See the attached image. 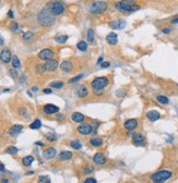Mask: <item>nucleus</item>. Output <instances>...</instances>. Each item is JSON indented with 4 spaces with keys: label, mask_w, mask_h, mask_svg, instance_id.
Listing matches in <instances>:
<instances>
[{
    "label": "nucleus",
    "mask_w": 178,
    "mask_h": 183,
    "mask_svg": "<svg viewBox=\"0 0 178 183\" xmlns=\"http://www.w3.org/2000/svg\"><path fill=\"white\" fill-rule=\"evenodd\" d=\"M84 183H97V181L95 178H87V179H85Z\"/></svg>",
    "instance_id": "obj_43"
},
{
    "label": "nucleus",
    "mask_w": 178,
    "mask_h": 183,
    "mask_svg": "<svg viewBox=\"0 0 178 183\" xmlns=\"http://www.w3.org/2000/svg\"><path fill=\"white\" fill-rule=\"evenodd\" d=\"M50 178L48 176H41L38 178V183H50Z\"/></svg>",
    "instance_id": "obj_37"
},
{
    "label": "nucleus",
    "mask_w": 178,
    "mask_h": 183,
    "mask_svg": "<svg viewBox=\"0 0 178 183\" xmlns=\"http://www.w3.org/2000/svg\"><path fill=\"white\" fill-rule=\"evenodd\" d=\"M173 31V28L171 26H167V27H164L162 30V32H163V34H169V33L172 32Z\"/></svg>",
    "instance_id": "obj_42"
},
{
    "label": "nucleus",
    "mask_w": 178,
    "mask_h": 183,
    "mask_svg": "<svg viewBox=\"0 0 178 183\" xmlns=\"http://www.w3.org/2000/svg\"><path fill=\"white\" fill-rule=\"evenodd\" d=\"M132 142L135 143V145H144L146 139L141 133H133L132 134Z\"/></svg>",
    "instance_id": "obj_16"
},
{
    "label": "nucleus",
    "mask_w": 178,
    "mask_h": 183,
    "mask_svg": "<svg viewBox=\"0 0 178 183\" xmlns=\"http://www.w3.org/2000/svg\"><path fill=\"white\" fill-rule=\"evenodd\" d=\"M146 118L149 119L151 122H155V121H157L158 119L161 118V114L156 110H151V111H149L146 113Z\"/></svg>",
    "instance_id": "obj_19"
},
{
    "label": "nucleus",
    "mask_w": 178,
    "mask_h": 183,
    "mask_svg": "<svg viewBox=\"0 0 178 183\" xmlns=\"http://www.w3.org/2000/svg\"><path fill=\"white\" fill-rule=\"evenodd\" d=\"M127 25V23L125 20H114L109 23V26L113 30H123Z\"/></svg>",
    "instance_id": "obj_11"
},
{
    "label": "nucleus",
    "mask_w": 178,
    "mask_h": 183,
    "mask_svg": "<svg viewBox=\"0 0 178 183\" xmlns=\"http://www.w3.org/2000/svg\"><path fill=\"white\" fill-rule=\"evenodd\" d=\"M9 73H10L11 77H12V79H14V80L18 77V73H16V71L14 70V68H13V69H10V70H9Z\"/></svg>",
    "instance_id": "obj_41"
},
{
    "label": "nucleus",
    "mask_w": 178,
    "mask_h": 183,
    "mask_svg": "<svg viewBox=\"0 0 178 183\" xmlns=\"http://www.w3.org/2000/svg\"><path fill=\"white\" fill-rule=\"evenodd\" d=\"M41 126H42V122H41V120H38V119H36L33 123L30 124V128L32 130H37V129H39Z\"/></svg>",
    "instance_id": "obj_31"
},
{
    "label": "nucleus",
    "mask_w": 178,
    "mask_h": 183,
    "mask_svg": "<svg viewBox=\"0 0 178 183\" xmlns=\"http://www.w3.org/2000/svg\"><path fill=\"white\" fill-rule=\"evenodd\" d=\"M93 171H94V168L92 167H87L84 169V173H92Z\"/></svg>",
    "instance_id": "obj_44"
},
{
    "label": "nucleus",
    "mask_w": 178,
    "mask_h": 183,
    "mask_svg": "<svg viewBox=\"0 0 178 183\" xmlns=\"http://www.w3.org/2000/svg\"><path fill=\"white\" fill-rule=\"evenodd\" d=\"M46 139H47L49 142H55V141L57 140V136H56L54 133H48V134L46 135Z\"/></svg>",
    "instance_id": "obj_40"
},
{
    "label": "nucleus",
    "mask_w": 178,
    "mask_h": 183,
    "mask_svg": "<svg viewBox=\"0 0 178 183\" xmlns=\"http://www.w3.org/2000/svg\"><path fill=\"white\" fill-rule=\"evenodd\" d=\"M60 69L64 71V72H66V73H69V72L73 69V65H72L71 61L66 60V61H64V62L60 65Z\"/></svg>",
    "instance_id": "obj_21"
},
{
    "label": "nucleus",
    "mask_w": 178,
    "mask_h": 183,
    "mask_svg": "<svg viewBox=\"0 0 178 183\" xmlns=\"http://www.w3.org/2000/svg\"><path fill=\"white\" fill-rule=\"evenodd\" d=\"M90 144L95 146V147H99V146L103 145V140L99 139V137H92L90 140Z\"/></svg>",
    "instance_id": "obj_25"
},
{
    "label": "nucleus",
    "mask_w": 178,
    "mask_h": 183,
    "mask_svg": "<svg viewBox=\"0 0 178 183\" xmlns=\"http://www.w3.org/2000/svg\"><path fill=\"white\" fill-rule=\"evenodd\" d=\"M58 61L55 59H51V60H48V61H46V63H45V67H46V70L47 71H50V72H53V71H56L58 69Z\"/></svg>",
    "instance_id": "obj_15"
},
{
    "label": "nucleus",
    "mask_w": 178,
    "mask_h": 183,
    "mask_svg": "<svg viewBox=\"0 0 178 183\" xmlns=\"http://www.w3.org/2000/svg\"><path fill=\"white\" fill-rule=\"evenodd\" d=\"M35 144H36V145H37V146H44V144H43V143H42V142H36Z\"/></svg>",
    "instance_id": "obj_51"
},
{
    "label": "nucleus",
    "mask_w": 178,
    "mask_h": 183,
    "mask_svg": "<svg viewBox=\"0 0 178 183\" xmlns=\"http://www.w3.org/2000/svg\"><path fill=\"white\" fill-rule=\"evenodd\" d=\"M50 86L54 87V88H61L64 86V82L61 81H54L50 83Z\"/></svg>",
    "instance_id": "obj_36"
},
{
    "label": "nucleus",
    "mask_w": 178,
    "mask_h": 183,
    "mask_svg": "<svg viewBox=\"0 0 178 183\" xmlns=\"http://www.w3.org/2000/svg\"><path fill=\"white\" fill-rule=\"evenodd\" d=\"M138 120L137 119H128V120H126L124 123V128L126 130H128V131H133L135 129L138 128Z\"/></svg>",
    "instance_id": "obj_8"
},
{
    "label": "nucleus",
    "mask_w": 178,
    "mask_h": 183,
    "mask_svg": "<svg viewBox=\"0 0 178 183\" xmlns=\"http://www.w3.org/2000/svg\"><path fill=\"white\" fill-rule=\"evenodd\" d=\"M101 67H102L103 69H106V68L109 67V62H102V65H101Z\"/></svg>",
    "instance_id": "obj_46"
},
{
    "label": "nucleus",
    "mask_w": 178,
    "mask_h": 183,
    "mask_svg": "<svg viewBox=\"0 0 178 183\" xmlns=\"http://www.w3.org/2000/svg\"><path fill=\"white\" fill-rule=\"evenodd\" d=\"M32 91L36 92V91H37V87H35V86H34V87H32Z\"/></svg>",
    "instance_id": "obj_53"
},
{
    "label": "nucleus",
    "mask_w": 178,
    "mask_h": 183,
    "mask_svg": "<svg viewBox=\"0 0 178 183\" xmlns=\"http://www.w3.org/2000/svg\"><path fill=\"white\" fill-rule=\"evenodd\" d=\"M59 158L61 160H70L71 158H72V153L69 151H64L60 153L59 155Z\"/></svg>",
    "instance_id": "obj_23"
},
{
    "label": "nucleus",
    "mask_w": 178,
    "mask_h": 183,
    "mask_svg": "<svg viewBox=\"0 0 178 183\" xmlns=\"http://www.w3.org/2000/svg\"><path fill=\"white\" fill-rule=\"evenodd\" d=\"M46 8H47L55 16L62 14L64 11H65V5H64L61 1H57V0L48 2V5H47Z\"/></svg>",
    "instance_id": "obj_5"
},
{
    "label": "nucleus",
    "mask_w": 178,
    "mask_h": 183,
    "mask_svg": "<svg viewBox=\"0 0 178 183\" xmlns=\"http://www.w3.org/2000/svg\"><path fill=\"white\" fill-rule=\"evenodd\" d=\"M74 93H76V95L79 98H85L89 95V89H87V87L85 85H79L76 87Z\"/></svg>",
    "instance_id": "obj_13"
},
{
    "label": "nucleus",
    "mask_w": 178,
    "mask_h": 183,
    "mask_svg": "<svg viewBox=\"0 0 178 183\" xmlns=\"http://www.w3.org/2000/svg\"><path fill=\"white\" fill-rule=\"evenodd\" d=\"M33 161H34V157L33 156H25L23 157V159H22V163L25 167H30L33 163Z\"/></svg>",
    "instance_id": "obj_24"
},
{
    "label": "nucleus",
    "mask_w": 178,
    "mask_h": 183,
    "mask_svg": "<svg viewBox=\"0 0 178 183\" xmlns=\"http://www.w3.org/2000/svg\"><path fill=\"white\" fill-rule=\"evenodd\" d=\"M12 67L14 69H18V68L21 67V62L18 58V56H12Z\"/></svg>",
    "instance_id": "obj_30"
},
{
    "label": "nucleus",
    "mask_w": 178,
    "mask_h": 183,
    "mask_svg": "<svg viewBox=\"0 0 178 183\" xmlns=\"http://www.w3.org/2000/svg\"><path fill=\"white\" fill-rule=\"evenodd\" d=\"M115 5L120 12H124V13H131V12H135L140 9V7L133 3L132 0H121V1L116 2Z\"/></svg>",
    "instance_id": "obj_3"
},
{
    "label": "nucleus",
    "mask_w": 178,
    "mask_h": 183,
    "mask_svg": "<svg viewBox=\"0 0 178 183\" xmlns=\"http://www.w3.org/2000/svg\"><path fill=\"white\" fill-rule=\"evenodd\" d=\"M23 130V125L21 124H16L13 126H11L10 130H9V134L12 135V136H16V135H19L22 132Z\"/></svg>",
    "instance_id": "obj_20"
},
{
    "label": "nucleus",
    "mask_w": 178,
    "mask_h": 183,
    "mask_svg": "<svg viewBox=\"0 0 178 183\" xmlns=\"http://www.w3.org/2000/svg\"><path fill=\"white\" fill-rule=\"evenodd\" d=\"M156 100L157 102H160V104H162V105H168V104H169L168 97L163 96V95H158V96L156 97Z\"/></svg>",
    "instance_id": "obj_27"
},
{
    "label": "nucleus",
    "mask_w": 178,
    "mask_h": 183,
    "mask_svg": "<svg viewBox=\"0 0 178 183\" xmlns=\"http://www.w3.org/2000/svg\"><path fill=\"white\" fill-rule=\"evenodd\" d=\"M0 60L5 63H9L12 60V54H11V51L9 49H3L0 52Z\"/></svg>",
    "instance_id": "obj_14"
},
{
    "label": "nucleus",
    "mask_w": 178,
    "mask_h": 183,
    "mask_svg": "<svg viewBox=\"0 0 178 183\" xmlns=\"http://www.w3.org/2000/svg\"><path fill=\"white\" fill-rule=\"evenodd\" d=\"M37 21L38 23L44 27H48L54 25L55 22H56V16L47 9V8H44L38 12L37 14Z\"/></svg>",
    "instance_id": "obj_1"
},
{
    "label": "nucleus",
    "mask_w": 178,
    "mask_h": 183,
    "mask_svg": "<svg viewBox=\"0 0 178 183\" xmlns=\"http://www.w3.org/2000/svg\"><path fill=\"white\" fill-rule=\"evenodd\" d=\"M33 36H34V34L32 32H25L22 35V38H23V40L27 42V40H31L33 38Z\"/></svg>",
    "instance_id": "obj_34"
},
{
    "label": "nucleus",
    "mask_w": 178,
    "mask_h": 183,
    "mask_svg": "<svg viewBox=\"0 0 178 183\" xmlns=\"http://www.w3.org/2000/svg\"><path fill=\"white\" fill-rule=\"evenodd\" d=\"M70 146L72 147V148H73V149L79 151V149H81V148H82V143L79 140H74V141H72V142L70 143Z\"/></svg>",
    "instance_id": "obj_26"
},
{
    "label": "nucleus",
    "mask_w": 178,
    "mask_h": 183,
    "mask_svg": "<svg viewBox=\"0 0 178 183\" xmlns=\"http://www.w3.org/2000/svg\"><path fill=\"white\" fill-rule=\"evenodd\" d=\"M101 62H103V57H99V58H98V60H97V65H99Z\"/></svg>",
    "instance_id": "obj_50"
},
{
    "label": "nucleus",
    "mask_w": 178,
    "mask_h": 183,
    "mask_svg": "<svg viewBox=\"0 0 178 183\" xmlns=\"http://www.w3.org/2000/svg\"><path fill=\"white\" fill-rule=\"evenodd\" d=\"M76 48L81 51H87V44L84 40H80L79 43L76 44Z\"/></svg>",
    "instance_id": "obj_28"
},
{
    "label": "nucleus",
    "mask_w": 178,
    "mask_h": 183,
    "mask_svg": "<svg viewBox=\"0 0 178 183\" xmlns=\"http://www.w3.org/2000/svg\"><path fill=\"white\" fill-rule=\"evenodd\" d=\"M107 2L106 1H103V0H97V1H94L92 2L91 5H90V12L92 14H102L104 13L106 9H107Z\"/></svg>",
    "instance_id": "obj_4"
},
{
    "label": "nucleus",
    "mask_w": 178,
    "mask_h": 183,
    "mask_svg": "<svg viewBox=\"0 0 178 183\" xmlns=\"http://www.w3.org/2000/svg\"><path fill=\"white\" fill-rule=\"evenodd\" d=\"M43 111L46 114H54V113L59 112V107H57L56 105H53V104H47L43 107Z\"/></svg>",
    "instance_id": "obj_9"
},
{
    "label": "nucleus",
    "mask_w": 178,
    "mask_h": 183,
    "mask_svg": "<svg viewBox=\"0 0 178 183\" xmlns=\"http://www.w3.org/2000/svg\"><path fill=\"white\" fill-rule=\"evenodd\" d=\"M109 84V80L106 76H97L91 82V87L94 91H103Z\"/></svg>",
    "instance_id": "obj_6"
},
{
    "label": "nucleus",
    "mask_w": 178,
    "mask_h": 183,
    "mask_svg": "<svg viewBox=\"0 0 178 183\" xmlns=\"http://www.w3.org/2000/svg\"><path fill=\"white\" fill-rule=\"evenodd\" d=\"M71 119H72V121H73V122H78V123H80V122H83V121H84L85 117L80 112H73L72 114H71Z\"/></svg>",
    "instance_id": "obj_22"
},
{
    "label": "nucleus",
    "mask_w": 178,
    "mask_h": 183,
    "mask_svg": "<svg viewBox=\"0 0 178 183\" xmlns=\"http://www.w3.org/2000/svg\"><path fill=\"white\" fill-rule=\"evenodd\" d=\"M56 154H57V151L55 149L54 147H48V148H46V149L43 151V156L44 158H46V159L54 158V157L56 156Z\"/></svg>",
    "instance_id": "obj_18"
},
{
    "label": "nucleus",
    "mask_w": 178,
    "mask_h": 183,
    "mask_svg": "<svg viewBox=\"0 0 178 183\" xmlns=\"http://www.w3.org/2000/svg\"><path fill=\"white\" fill-rule=\"evenodd\" d=\"M54 56H55V54L51 49L46 48V49H43V50L39 51L38 58L41 60H44V61H48V60L54 59Z\"/></svg>",
    "instance_id": "obj_7"
},
{
    "label": "nucleus",
    "mask_w": 178,
    "mask_h": 183,
    "mask_svg": "<svg viewBox=\"0 0 178 183\" xmlns=\"http://www.w3.org/2000/svg\"><path fill=\"white\" fill-rule=\"evenodd\" d=\"M0 1H1V0H0Z\"/></svg>",
    "instance_id": "obj_55"
},
{
    "label": "nucleus",
    "mask_w": 178,
    "mask_h": 183,
    "mask_svg": "<svg viewBox=\"0 0 178 183\" xmlns=\"http://www.w3.org/2000/svg\"><path fill=\"white\" fill-rule=\"evenodd\" d=\"M2 183H8V180H7V179H5V180L2 181Z\"/></svg>",
    "instance_id": "obj_54"
},
{
    "label": "nucleus",
    "mask_w": 178,
    "mask_h": 183,
    "mask_svg": "<svg viewBox=\"0 0 178 183\" xmlns=\"http://www.w3.org/2000/svg\"><path fill=\"white\" fill-rule=\"evenodd\" d=\"M87 40L90 43H93V40H94V30L93 28H89V31H87Z\"/></svg>",
    "instance_id": "obj_35"
},
{
    "label": "nucleus",
    "mask_w": 178,
    "mask_h": 183,
    "mask_svg": "<svg viewBox=\"0 0 178 183\" xmlns=\"http://www.w3.org/2000/svg\"><path fill=\"white\" fill-rule=\"evenodd\" d=\"M19 24L16 23V22H12L10 24V30L12 31L13 33H16V32H19Z\"/></svg>",
    "instance_id": "obj_39"
},
{
    "label": "nucleus",
    "mask_w": 178,
    "mask_h": 183,
    "mask_svg": "<svg viewBox=\"0 0 178 183\" xmlns=\"http://www.w3.org/2000/svg\"><path fill=\"white\" fill-rule=\"evenodd\" d=\"M46 70V67H45V65H36V72H37L38 74H43Z\"/></svg>",
    "instance_id": "obj_38"
},
{
    "label": "nucleus",
    "mask_w": 178,
    "mask_h": 183,
    "mask_svg": "<svg viewBox=\"0 0 178 183\" xmlns=\"http://www.w3.org/2000/svg\"><path fill=\"white\" fill-rule=\"evenodd\" d=\"M172 23L173 24H178V15L174 16L173 19H172Z\"/></svg>",
    "instance_id": "obj_45"
},
{
    "label": "nucleus",
    "mask_w": 178,
    "mask_h": 183,
    "mask_svg": "<svg viewBox=\"0 0 178 183\" xmlns=\"http://www.w3.org/2000/svg\"><path fill=\"white\" fill-rule=\"evenodd\" d=\"M67 39H68V36H67V35H57V36L55 37V40L58 44H65L66 42H67Z\"/></svg>",
    "instance_id": "obj_29"
},
{
    "label": "nucleus",
    "mask_w": 178,
    "mask_h": 183,
    "mask_svg": "<svg viewBox=\"0 0 178 183\" xmlns=\"http://www.w3.org/2000/svg\"><path fill=\"white\" fill-rule=\"evenodd\" d=\"M3 43H5V42H3V39L0 37V46H2V45H3Z\"/></svg>",
    "instance_id": "obj_52"
},
{
    "label": "nucleus",
    "mask_w": 178,
    "mask_h": 183,
    "mask_svg": "<svg viewBox=\"0 0 178 183\" xmlns=\"http://www.w3.org/2000/svg\"><path fill=\"white\" fill-rule=\"evenodd\" d=\"M106 42H107V44L110 45V46L116 45V44L118 43V36H117V34L114 32H110L107 36H106Z\"/></svg>",
    "instance_id": "obj_17"
},
{
    "label": "nucleus",
    "mask_w": 178,
    "mask_h": 183,
    "mask_svg": "<svg viewBox=\"0 0 178 183\" xmlns=\"http://www.w3.org/2000/svg\"><path fill=\"white\" fill-rule=\"evenodd\" d=\"M8 16H9V17H13V11L9 10V12H8Z\"/></svg>",
    "instance_id": "obj_48"
},
{
    "label": "nucleus",
    "mask_w": 178,
    "mask_h": 183,
    "mask_svg": "<svg viewBox=\"0 0 178 183\" xmlns=\"http://www.w3.org/2000/svg\"><path fill=\"white\" fill-rule=\"evenodd\" d=\"M83 74H79V75H76V76H73L72 79H70L69 81H68V83L69 84H74V83H78V82L80 81L81 79H83Z\"/></svg>",
    "instance_id": "obj_32"
},
{
    "label": "nucleus",
    "mask_w": 178,
    "mask_h": 183,
    "mask_svg": "<svg viewBox=\"0 0 178 183\" xmlns=\"http://www.w3.org/2000/svg\"><path fill=\"white\" fill-rule=\"evenodd\" d=\"M18 151H19V149H18L16 147H14V146H9V147L5 149V153H8V154H10V155H16V154H18Z\"/></svg>",
    "instance_id": "obj_33"
},
{
    "label": "nucleus",
    "mask_w": 178,
    "mask_h": 183,
    "mask_svg": "<svg viewBox=\"0 0 178 183\" xmlns=\"http://www.w3.org/2000/svg\"><path fill=\"white\" fill-rule=\"evenodd\" d=\"M44 93H45V94H51V93H53V92H51V89H50V88H45V89H44Z\"/></svg>",
    "instance_id": "obj_47"
},
{
    "label": "nucleus",
    "mask_w": 178,
    "mask_h": 183,
    "mask_svg": "<svg viewBox=\"0 0 178 183\" xmlns=\"http://www.w3.org/2000/svg\"><path fill=\"white\" fill-rule=\"evenodd\" d=\"M106 161H107V159H106V157L103 155L102 153H96L95 155H94V157H93V162L95 163V165H97V166H102V165H105L106 163Z\"/></svg>",
    "instance_id": "obj_10"
},
{
    "label": "nucleus",
    "mask_w": 178,
    "mask_h": 183,
    "mask_svg": "<svg viewBox=\"0 0 178 183\" xmlns=\"http://www.w3.org/2000/svg\"><path fill=\"white\" fill-rule=\"evenodd\" d=\"M172 177H173V172L171 170L163 169V170L153 173L150 177V180L152 183H165L167 182L169 179H172Z\"/></svg>",
    "instance_id": "obj_2"
},
{
    "label": "nucleus",
    "mask_w": 178,
    "mask_h": 183,
    "mask_svg": "<svg viewBox=\"0 0 178 183\" xmlns=\"http://www.w3.org/2000/svg\"><path fill=\"white\" fill-rule=\"evenodd\" d=\"M0 171H5V166L2 163H0Z\"/></svg>",
    "instance_id": "obj_49"
},
{
    "label": "nucleus",
    "mask_w": 178,
    "mask_h": 183,
    "mask_svg": "<svg viewBox=\"0 0 178 183\" xmlns=\"http://www.w3.org/2000/svg\"><path fill=\"white\" fill-rule=\"evenodd\" d=\"M92 131H93V126H92L91 124L84 123V124H81V125L78 126V132L82 135L90 134V133H92Z\"/></svg>",
    "instance_id": "obj_12"
}]
</instances>
